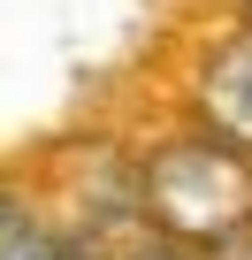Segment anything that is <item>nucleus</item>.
Listing matches in <instances>:
<instances>
[{"mask_svg": "<svg viewBox=\"0 0 252 260\" xmlns=\"http://www.w3.org/2000/svg\"><path fill=\"white\" fill-rule=\"evenodd\" d=\"M146 214L161 237L191 245V252H214L222 237H237L252 222V161L244 146H229L222 130L214 138H184V146H161L146 161Z\"/></svg>", "mask_w": 252, "mask_h": 260, "instance_id": "1", "label": "nucleus"}, {"mask_svg": "<svg viewBox=\"0 0 252 260\" xmlns=\"http://www.w3.org/2000/svg\"><path fill=\"white\" fill-rule=\"evenodd\" d=\"M199 107H206V122L222 130L229 146L252 153V39H237V46H222V54L206 61V77H199Z\"/></svg>", "mask_w": 252, "mask_h": 260, "instance_id": "2", "label": "nucleus"}, {"mask_svg": "<svg viewBox=\"0 0 252 260\" xmlns=\"http://www.w3.org/2000/svg\"><path fill=\"white\" fill-rule=\"evenodd\" d=\"M0 260H46V237L16 199H0Z\"/></svg>", "mask_w": 252, "mask_h": 260, "instance_id": "3", "label": "nucleus"}, {"mask_svg": "<svg viewBox=\"0 0 252 260\" xmlns=\"http://www.w3.org/2000/svg\"><path fill=\"white\" fill-rule=\"evenodd\" d=\"M214 260H252V222H244L237 237H222V245H214Z\"/></svg>", "mask_w": 252, "mask_h": 260, "instance_id": "4", "label": "nucleus"}, {"mask_svg": "<svg viewBox=\"0 0 252 260\" xmlns=\"http://www.w3.org/2000/svg\"><path fill=\"white\" fill-rule=\"evenodd\" d=\"M138 260H184V245L168 237V245H153V252H138Z\"/></svg>", "mask_w": 252, "mask_h": 260, "instance_id": "5", "label": "nucleus"}, {"mask_svg": "<svg viewBox=\"0 0 252 260\" xmlns=\"http://www.w3.org/2000/svg\"><path fill=\"white\" fill-rule=\"evenodd\" d=\"M46 260H77V252H46Z\"/></svg>", "mask_w": 252, "mask_h": 260, "instance_id": "6", "label": "nucleus"}]
</instances>
